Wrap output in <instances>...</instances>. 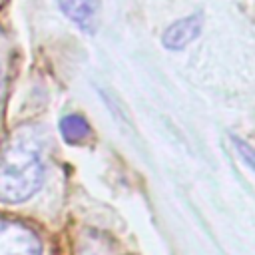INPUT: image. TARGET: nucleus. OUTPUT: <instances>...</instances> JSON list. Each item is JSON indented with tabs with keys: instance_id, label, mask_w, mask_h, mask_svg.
Instances as JSON below:
<instances>
[{
	"instance_id": "obj_2",
	"label": "nucleus",
	"mask_w": 255,
	"mask_h": 255,
	"mask_svg": "<svg viewBox=\"0 0 255 255\" xmlns=\"http://www.w3.org/2000/svg\"><path fill=\"white\" fill-rule=\"evenodd\" d=\"M0 255H42V243L28 225L0 219Z\"/></svg>"
},
{
	"instance_id": "obj_5",
	"label": "nucleus",
	"mask_w": 255,
	"mask_h": 255,
	"mask_svg": "<svg viewBox=\"0 0 255 255\" xmlns=\"http://www.w3.org/2000/svg\"><path fill=\"white\" fill-rule=\"evenodd\" d=\"M60 133L68 143H82L90 135V124L80 114H68L60 120Z\"/></svg>"
},
{
	"instance_id": "obj_7",
	"label": "nucleus",
	"mask_w": 255,
	"mask_h": 255,
	"mask_svg": "<svg viewBox=\"0 0 255 255\" xmlns=\"http://www.w3.org/2000/svg\"><path fill=\"white\" fill-rule=\"evenodd\" d=\"M4 90H6V62H4V52L0 48V100L4 96Z\"/></svg>"
},
{
	"instance_id": "obj_4",
	"label": "nucleus",
	"mask_w": 255,
	"mask_h": 255,
	"mask_svg": "<svg viewBox=\"0 0 255 255\" xmlns=\"http://www.w3.org/2000/svg\"><path fill=\"white\" fill-rule=\"evenodd\" d=\"M60 10L84 32H94L100 0H58Z\"/></svg>"
},
{
	"instance_id": "obj_6",
	"label": "nucleus",
	"mask_w": 255,
	"mask_h": 255,
	"mask_svg": "<svg viewBox=\"0 0 255 255\" xmlns=\"http://www.w3.org/2000/svg\"><path fill=\"white\" fill-rule=\"evenodd\" d=\"M233 141H235V149H237V153L241 155V159L255 171V149H253L249 143H245V141H241V139H237V137H233Z\"/></svg>"
},
{
	"instance_id": "obj_1",
	"label": "nucleus",
	"mask_w": 255,
	"mask_h": 255,
	"mask_svg": "<svg viewBox=\"0 0 255 255\" xmlns=\"http://www.w3.org/2000/svg\"><path fill=\"white\" fill-rule=\"evenodd\" d=\"M46 177V139L34 128H20L0 147V201L30 199Z\"/></svg>"
},
{
	"instance_id": "obj_3",
	"label": "nucleus",
	"mask_w": 255,
	"mask_h": 255,
	"mask_svg": "<svg viewBox=\"0 0 255 255\" xmlns=\"http://www.w3.org/2000/svg\"><path fill=\"white\" fill-rule=\"evenodd\" d=\"M201 16L199 14H191V16H185V18H179L175 20L173 24H169L161 36V44L163 48L171 50V52H177V50H183L185 46H189L201 32Z\"/></svg>"
}]
</instances>
